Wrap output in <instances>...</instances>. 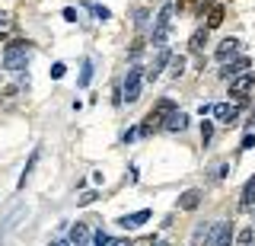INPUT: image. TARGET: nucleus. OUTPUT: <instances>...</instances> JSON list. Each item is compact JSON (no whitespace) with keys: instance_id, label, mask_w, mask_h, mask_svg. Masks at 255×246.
<instances>
[{"instance_id":"obj_34","label":"nucleus","mask_w":255,"mask_h":246,"mask_svg":"<svg viewBox=\"0 0 255 246\" xmlns=\"http://www.w3.org/2000/svg\"><path fill=\"white\" fill-rule=\"evenodd\" d=\"M0 45H6V32H3V29H0Z\"/></svg>"},{"instance_id":"obj_22","label":"nucleus","mask_w":255,"mask_h":246,"mask_svg":"<svg viewBox=\"0 0 255 246\" xmlns=\"http://www.w3.org/2000/svg\"><path fill=\"white\" fill-rule=\"evenodd\" d=\"M35 160H38V150H35V154H32V160L26 163V173H22V179H19V189L26 186V179H29V173H32V166H35Z\"/></svg>"},{"instance_id":"obj_15","label":"nucleus","mask_w":255,"mask_h":246,"mask_svg":"<svg viewBox=\"0 0 255 246\" xmlns=\"http://www.w3.org/2000/svg\"><path fill=\"white\" fill-rule=\"evenodd\" d=\"M252 202H255V176L243 186V198H239V208H252Z\"/></svg>"},{"instance_id":"obj_2","label":"nucleus","mask_w":255,"mask_h":246,"mask_svg":"<svg viewBox=\"0 0 255 246\" xmlns=\"http://www.w3.org/2000/svg\"><path fill=\"white\" fill-rule=\"evenodd\" d=\"M172 112H175V102H172V99H159L156 106L147 112V118H143V125L137 128V134H143V138H147V134H153L156 128H163V122H166Z\"/></svg>"},{"instance_id":"obj_28","label":"nucleus","mask_w":255,"mask_h":246,"mask_svg":"<svg viewBox=\"0 0 255 246\" xmlns=\"http://www.w3.org/2000/svg\"><path fill=\"white\" fill-rule=\"evenodd\" d=\"M90 202H96V192H83L77 198V205H90Z\"/></svg>"},{"instance_id":"obj_24","label":"nucleus","mask_w":255,"mask_h":246,"mask_svg":"<svg viewBox=\"0 0 255 246\" xmlns=\"http://www.w3.org/2000/svg\"><path fill=\"white\" fill-rule=\"evenodd\" d=\"M131 246H156V237H150V234H147V237H137Z\"/></svg>"},{"instance_id":"obj_12","label":"nucleus","mask_w":255,"mask_h":246,"mask_svg":"<svg viewBox=\"0 0 255 246\" xmlns=\"http://www.w3.org/2000/svg\"><path fill=\"white\" fill-rule=\"evenodd\" d=\"M143 221H150V211H134V214H125V218H118V227H137Z\"/></svg>"},{"instance_id":"obj_9","label":"nucleus","mask_w":255,"mask_h":246,"mask_svg":"<svg viewBox=\"0 0 255 246\" xmlns=\"http://www.w3.org/2000/svg\"><path fill=\"white\" fill-rule=\"evenodd\" d=\"M198 205H201V192H198V189H188V192L179 195V208L182 211H195Z\"/></svg>"},{"instance_id":"obj_10","label":"nucleus","mask_w":255,"mask_h":246,"mask_svg":"<svg viewBox=\"0 0 255 246\" xmlns=\"http://www.w3.org/2000/svg\"><path fill=\"white\" fill-rule=\"evenodd\" d=\"M236 51H239V38H223L220 48H217V61H223V64H227V61L233 58Z\"/></svg>"},{"instance_id":"obj_17","label":"nucleus","mask_w":255,"mask_h":246,"mask_svg":"<svg viewBox=\"0 0 255 246\" xmlns=\"http://www.w3.org/2000/svg\"><path fill=\"white\" fill-rule=\"evenodd\" d=\"M166 67H169V74H172V77H182V74H185V58H182V54H172Z\"/></svg>"},{"instance_id":"obj_1","label":"nucleus","mask_w":255,"mask_h":246,"mask_svg":"<svg viewBox=\"0 0 255 246\" xmlns=\"http://www.w3.org/2000/svg\"><path fill=\"white\" fill-rule=\"evenodd\" d=\"M29 54H32V42H26V38L6 42V51H3V67H6V70H13V74H19V70H26Z\"/></svg>"},{"instance_id":"obj_18","label":"nucleus","mask_w":255,"mask_h":246,"mask_svg":"<svg viewBox=\"0 0 255 246\" xmlns=\"http://www.w3.org/2000/svg\"><path fill=\"white\" fill-rule=\"evenodd\" d=\"M90 80H93V61L86 58V61H83V70H80V80H77V83H80V86H90Z\"/></svg>"},{"instance_id":"obj_14","label":"nucleus","mask_w":255,"mask_h":246,"mask_svg":"<svg viewBox=\"0 0 255 246\" xmlns=\"http://www.w3.org/2000/svg\"><path fill=\"white\" fill-rule=\"evenodd\" d=\"M223 16H227V13H223V6L214 3L211 10H207V26H204V29H217L220 22H223Z\"/></svg>"},{"instance_id":"obj_26","label":"nucleus","mask_w":255,"mask_h":246,"mask_svg":"<svg viewBox=\"0 0 255 246\" xmlns=\"http://www.w3.org/2000/svg\"><path fill=\"white\" fill-rule=\"evenodd\" d=\"M134 26H137V29L147 26V10H137V19H134Z\"/></svg>"},{"instance_id":"obj_4","label":"nucleus","mask_w":255,"mask_h":246,"mask_svg":"<svg viewBox=\"0 0 255 246\" xmlns=\"http://www.w3.org/2000/svg\"><path fill=\"white\" fill-rule=\"evenodd\" d=\"M140 83H143L140 67H131L128 77H125V86H122V102H137L140 99Z\"/></svg>"},{"instance_id":"obj_5","label":"nucleus","mask_w":255,"mask_h":246,"mask_svg":"<svg viewBox=\"0 0 255 246\" xmlns=\"http://www.w3.org/2000/svg\"><path fill=\"white\" fill-rule=\"evenodd\" d=\"M211 112H214V118H217V122L233 125V122H236V115H239V102H217Z\"/></svg>"},{"instance_id":"obj_20","label":"nucleus","mask_w":255,"mask_h":246,"mask_svg":"<svg viewBox=\"0 0 255 246\" xmlns=\"http://www.w3.org/2000/svg\"><path fill=\"white\" fill-rule=\"evenodd\" d=\"M86 10H90V13H93V16H96V19H102V22H106V19L112 16V13L106 10V6H99V3H90V6H86Z\"/></svg>"},{"instance_id":"obj_7","label":"nucleus","mask_w":255,"mask_h":246,"mask_svg":"<svg viewBox=\"0 0 255 246\" xmlns=\"http://www.w3.org/2000/svg\"><path fill=\"white\" fill-rule=\"evenodd\" d=\"M246 70H249V58H236V61H230V64H223L220 77L223 80H236V77L246 74Z\"/></svg>"},{"instance_id":"obj_11","label":"nucleus","mask_w":255,"mask_h":246,"mask_svg":"<svg viewBox=\"0 0 255 246\" xmlns=\"http://www.w3.org/2000/svg\"><path fill=\"white\" fill-rule=\"evenodd\" d=\"M185 125H188V115L175 109V112H172V115L163 122V128H166V131H185Z\"/></svg>"},{"instance_id":"obj_25","label":"nucleus","mask_w":255,"mask_h":246,"mask_svg":"<svg viewBox=\"0 0 255 246\" xmlns=\"http://www.w3.org/2000/svg\"><path fill=\"white\" fill-rule=\"evenodd\" d=\"M143 45H147L143 38H134V42H131V58H137V54L143 51Z\"/></svg>"},{"instance_id":"obj_6","label":"nucleus","mask_w":255,"mask_h":246,"mask_svg":"<svg viewBox=\"0 0 255 246\" xmlns=\"http://www.w3.org/2000/svg\"><path fill=\"white\" fill-rule=\"evenodd\" d=\"M255 86V70L252 74H243V77H236V80H230V96H236V99H246V93H249Z\"/></svg>"},{"instance_id":"obj_16","label":"nucleus","mask_w":255,"mask_h":246,"mask_svg":"<svg viewBox=\"0 0 255 246\" xmlns=\"http://www.w3.org/2000/svg\"><path fill=\"white\" fill-rule=\"evenodd\" d=\"M204 45H207V29H198V32L188 38V48H191V51H201Z\"/></svg>"},{"instance_id":"obj_13","label":"nucleus","mask_w":255,"mask_h":246,"mask_svg":"<svg viewBox=\"0 0 255 246\" xmlns=\"http://www.w3.org/2000/svg\"><path fill=\"white\" fill-rule=\"evenodd\" d=\"M70 243H74V246H86V243H90V227H86V224H74V227H70Z\"/></svg>"},{"instance_id":"obj_27","label":"nucleus","mask_w":255,"mask_h":246,"mask_svg":"<svg viewBox=\"0 0 255 246\" xmlns=\"http://www.w3.org/2000/svg\"><path fill=\"white\" fill-rule=\"evenodd\" d=\"M64 74H67V67H64V64H54V67H51V77H54V80H61Z\"/></svg>"},{"instance_id":"obj_32","label":"nucleus","mask_w":255,"mask_h":246,"mask_svg":"<svg viewBox=\"0 0 255 246\" xmlns=\"http://www.w3.org/2000/svg\"><path fill=\"white\" fill-rule=\"evenodd\" d=\"M179 6H182V10H188V6H195V0H179Z\"/></svg>"},{"instance_id":"obj_30","label":"nucleus","mask_w":255,"mask_h":246,"mask_svg":"<svg viewBox=\"0 0 255 246\" xmlns=\"http://www.w3.org/2000/svg\"><path fill=\"white\" fill-rule=\"evenodd\" d=\"M64 19H67V22H77V10H74V6H67V10H64Z\"/></svg>"},{"instance_id":"obj_21","label":"nucleus","mask_w":255,"mask_h":246,"mask_svg":"<svg viewBox=\"0 0 255 246\" xmlns=\"http://www.w3.org/2000/svg\"><path fill=\"white\" fill-rule=\"evenodd\" d=\"M211 138H214V125L204 122V125H201V144L207 147V144H211Z\"/></svg>"},{"instance_id":"obj_3","label":"nucleus","mask_w":255,"mask_h":246,"mask_svg":"<svg viewBox=\"0 0 255 246\" xmlns=\"http://www.w3.org/2000/svg\"><path fill=\"white\" fill-rule=\"evenodd\" d=\"M172 16H175V3H166L153 22V48H166V38L172 32Z\"/></svg>"},{"instance_id":"obj_8","label":"nucleus","mask_w":255,"mask_h":246,"mask_svg":"<svg viewBox=\"0 0 255 246\" xmlns=\"http://www.w3.org/2000/svg\"><path fill=\"white\" fill-rule=\"evenodd\" d=\"M156 51H159V54H156V58H153V64L147 67V80H150V83H153L156 77L163 74V67L169 64V58H172V54H169V48H156Z\"/></svg>"},{"instance_id":"obj_31","label":"nucleus","mask_w":255,"mask_h":246,"mask_svg":"<svg viewBox=\"0 0 255 246\" xmlns=\"http://www.w3.org/2000/svg\"><path fill=\"white\" fill-rule=\"evenodd\" d=\"M6 26H10V13L0 10V29H6Z\"/></svg>"},{"instance_id":"obj_33","label":"nucleus","mask_w":255,"mask_h":246,"mask_svg":"<svg viewBox=\"0 0 255 246\" xmlns=\"http://www.w3.org/2000/svg\"><path fill=\"white\" fill-rule=\"evenodd\" d=\"M109 246H128L125 240H109Z\"/></svg>"},{"instance_id":"obj_23","label":"nucleus","mask_w":255,"mask_h":246,"mask_svg":"<svg viewBox=\"0 0 255 246\" xmlns=\"http://www.w3.org/2000/svg\"><path fill=\"white\" fill-rule=\"evenodd\" d=\"M236 240H239V246H252V227H246L243 234L236 237Z\"/></svg>"},{"instance_id":"obj_29","label":"nucleus","mask_w":255,"mask_h":246,"mask_svg":"<svg viewBox=\"0 0 255 246\" xmlns=\"http://www.w3.org/2000/svg\"><path fill=\"white\" fill-rule=\"evenodd\" d=\"M255 147V134L249 131V134H246V138H243V150H252Z\"/></svg>"},{"instance_id":"obj_19","label":"nucleus","mask_w":255,"mask_h":246,"mask_svg":"<svg viewBox=\"0 0 255 246\" xmlns=\"http://www.w3.org/2000/svg\"><path fill=\"white\" fill-rule=\"evenodd\" d=\"M227 173H230V163H214L211 166V182H220Z\"/></svg>"}]
</instances>
